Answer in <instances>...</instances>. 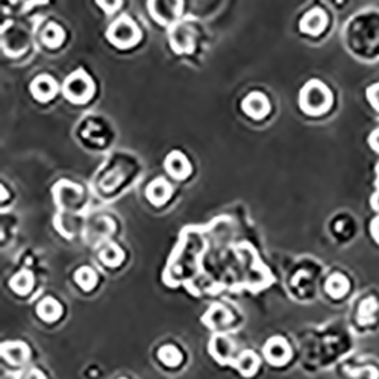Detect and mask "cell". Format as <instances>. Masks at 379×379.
Here are the masks:
<instances>
[{
    "mask_svg": "<svg viewBox=\"0 0 379 379\" xmlns=\"http://www.w3.org/2000/svg\"><path fill=\"white\" fill-rule=\"evenodd\" d=\"M347 41L360 57L379 55V14L366 12L355 17L347 28Z\"/></svg>",
    "mask_w": 379,
    "mask_h": 379,
    "instance_id": "1",
    "label": "cell"
},
{
    "mask_svg": "<svg viewBox=\"0 0 379 379\" xmlns=\"http://www.w3.org/2000/svg\"><path fill=\"white\" fill-rule=\"evenodd\" d=\"M334 102V96H332L331 90L320 82L319 79H313L305 87L300 90L299 95V106L305 114L313 115V117H319L324 113H328Z\"/></svg>",
    "mask_w": 379,
    "mask_h": 379,
    "instance_id": "2",
    "label": "cell"
},
{
    "mask_svg": "<svg viewBox=\"0 0 379 379\" xmlns=\"http://www.w3.org/2000/svg\"><path fill=\"white\" fill-rule=\"evenodd\" d=\"M106 38L115 48L129 49L140 41L142 32L133 19L123 15L111 23V26L106 30Z\"/></svg>",
    "mask_w": 379,
    "mask_h": 379,
    "instance_id": "3",
    "label": "cell"
},
{
    "mask_svg": "<svg viewBox=\"0 0 379 379\" xmlns=\"http://www.w3.org/2000/svg\"><path fill=\"white\" fill-rule=\"evenodd\" d=\"M63 91L66 99L70 100L72 104L82 105L87 104L95 95V82L82 68H79L67 77Z\"/></svg>",
    "mask_w": 379,
    "mask_h": 379,
    "instance_id": "4",
    "label": "cell"
},
{
    "mask_svg": "<svg viewBox=\"0 0 379 379\" xmlns=\"http://www.w3.org/2000/svg\"><path fill=\"white\" fill-rule=\"evenodd\" d=\"M266 361L272 366H284L291 360V347L289 342L282 337H272L267 340L262 349Z\"/></svg>",
    "mask_w": 379,
    "mask_h": 379,
    "instance_id": "5",
    "label": "cell"
},
{
    "mask_svg": "<svg viewBox=\"0 0 379 379\" xmlns=\"http://www.w3.org/2000/svg\"><path fill=\"white\" fill-rule=\"evenodd\" d=\"M210 353L213 358L220 362V365H232L237 360L238 355H235V343L226 334H215L213 336L210 342Z\"/></svg>",
    "mask_w": 379,
    "mask_h": 379,
    "instance_id": "6",
    "label": "cell"
},
{
    "mask_svg": "<svg viewBox=\"0 0 379 379\" xmlns=\"http://www.w3.org/2000/svg\"><path fill=\"white\" fill-rule=\"evenodd\" d=\"M328 26V15L322 8H313L311 11H308L302 20L299 23V28L304 34L317 37L320 35Z\"/></svg>",
    "mask_w": 379,
    "mask_h": 379,
    "instance_id": "7",
    "label": "cell"
},
{
    "mask_svg": "<svg viewBox=\"0 0 379 379\" xmlns=\"http://www.w3.org/2000/svg\"><path fill=\"white\" fill-rule=\"evenodd\" d=\"M242 110L246 115H249V117L255 120H261L270 113V102L262 93L253 91L244 97L242 104Z\"/></svg>",
    "mask_w": 379,
    "mask_h": 379,
    "instance_id": "8",
    "label": "cell"
},
{
    "mask_svg": "<svg viewBox=\"0 0 379 379\" xmlns=\"http://www.w3.org/2000/svg\"><path fill=\"white\" fill-rule=\"evenodd\" d=\"M30 93L38 102H49L58 93V84L49 75H40L30 84Z\"/></svg>",
    "mask_w": 379,
    "mask_h": 379,
    "instance_id": "9",
    "label": "cell"
},
{
    "mask_svg": "<svg viewBox=\"0 0 379 379\" xmlns=\"http://www.w3.org/2000/svg\"><path fill=\"white\" fill-rule=\"evenodd\" d=\"M164 167L167 170V173L175 177V179H185V177H188L191 173L190 161L184 153L177 150H173L167 155Z\"/></svg>",
    "mask_w": 379,
    "mask_h": 379,
    "instance_id": "10",
    "label": "cell"
},
{
    "mask_svg": "<svg viewBox=\"0 0 379 379\" xmlns=\"http://www.w3.org/2000/svg\"><path fill=\"white\" fill-rule=\"evenodd\" d=\"M173 195V188L164 177H158L152 184H149L148 190H146V196H148L149 202L155 206H161L168 202V199Z\"/></svg>",
    "mask_w": 379,
    "mask_h": 379,
    "instance_id": "11",
    "label": "cell"
},
{
    "mask_svg": "<svg viewBox=\"0 0 379 379\" xmlns=\"http://www.w3.org/2000/svg\"><path fill=\"white\" fill-rule=\"evenodd\" d=\"M181 2H150L149 10L150 14L161 25H168L173 21L181 12Z\"/></svg>",
    "mask_w": 379,
    "mask_h": 379,
    "instance_id": "12",
    "label": "cell"
},
{
    "mask_svg": "<svg viewBox=\"0 0 379 379\" xmlns=\"http://www.w3.org/2000/svg\"><path fill=\"white\" fill-rule=\"evenodd\" d=\"M2 357L12 366H21L30 357V349L23 342H8L2 344Z\"/></svg>",
    "mask_w": 379,
    "mask_h": 379,
    "instance_id": "13",
    "label": "cell"
},
{
    "mask_svg": "<svg viewBox=\"0 0 379 379\" xmlns=\"http://www.w3.org/2000/svg\"><path fill=\"white\" fill-rule=\"evenodd\" d=\"M202 320L208 328L217 329L222 327H226V324L232 322V314L226 307H223L220 304H214L202 317Z\"/></svg>",
    "mask_w": 379,
    "mask_h": 379,
    "instance_id": "14",
    "label": "cell"
},
{
    "mask_svg": "<svg viewBox=\"0 0 379 379\" xmlns=\"http://www.w3.org/2000/svg\"><path fill=\"white\" fill-rule=\"evenodd\" d=\"M261 365V358L253 351H243L238 355L234 367L242 373L244 378H251L258 372Z\"/></svg>",
    "mask_w": 379,
    "mask_h": 379,
    "instance_id": "15",
    "label": "cell"
},
{
    "mask_svg": "<svg viewBox=\"0 0 379 379\" xmlns=\"http://www.w3.org/2000/svg\"><path fill=\"white\" fill-rule=\"evenodd\" d=\"M37 314L41 320L52 323L57 322L61 315H63V307L55 298H44L37 307Z\"/></svg>",
    "mask_w": 379,
    "mask_h": 379,
    "instance_id": "16",
    "label": "cell"
},
{
    "mask_svg": "<svg viewBox=\"0 0 379 379\" xmlns=\"http://www.w3.org/2000/svg\"><path fill=\"white\" fill-rule=\"evenodd\" d=\"M324 290H327L328 295L334 299L343 298L347 290H349V281L347 278L342 273H334L328 278L327 284H324Z\"/></svg>",
    "mask_w": 379,
    "mask_h": 379,
    "instance_id": "17",
    "label": "cell"
},
{
    "mask_svg": "<svg viewBox=\"0 0 379 379\" xmlns=\"http://www.w3.org/2000/svg\"><path fill=\"white\" fill-rule=\"evenodd\" d=\"M100 261L104 262L105 266L108 267H117L120 266L123 260H125V252H123L117 244H106L105 247H102V251L99 253Z\"/></svg>",
    "mask_w": 379,
    "mask_h": 379,
    "instance_id": "18",
    "label": "cell"
},
{
    "mask_svg": "<svg viewBox=\"0 0 379 379\" xmlns=\"http://www.w3.org/2000/svg\"><path fill=\"white\" fill-rule=\"evenodd\" d=\"M10 287L17 295H28L34 287V276L28 270H21L17 275H14L10 281Z\"/></svg>",
    "mask_w": 379,
    "mask_h": 379,
    "instance_id": "19",
    "label": "cell"
},
{
    "mask_svg": "<svg viewBox=\"0 0 379 379\" xmlns=\"http://www.w3.org/2000/svg\"><path fill=\"white\" fill-rule=\"evenodd\" d=\"M43 43L50 49H57L66 40V32L64 29L61 28L57 23H50V25L46 26L43 32Z\"/></svg>",
    "mask_w": 379,
    "mask_h": 379,
    "instance_id": "20",
    "label": "cell"
},
{
    "mask_svg": "<svg viewBox=\"0 0 379 379\" xmlns=\"http://www.w3.org/2000/svg\"><path fill=\"white\" fill-rule=\"evenodd\" d=\"M172 46L175 52H191L193 48V38H191V32L190 29L187 28H176L172 32Z\"/></svg>",
    "mask_w": 379,
    "mask_h": 379,
    "instance_id": "21",
    "label": "cell"
},
{
    "mask_svg": "<svg viewBox=\"0 0 379 379\" xmlns=\"http://www.w3.org/2000/svg\"><path fill=\"white\" fill-rule=\"evenodd\" d=\"M75 281L79 287L85 291H91L96 287L97 284V273L88 266H84L76 270L75 273Z\"/></svg>",
    "mask_w": 379,
    "mask_h": 379,
    "instance_id": "22",
    "label": "cell"
},
{
    "mask_svg": "<svg viewBox=\"0 0 379 379\" xmlns=\"http://www.w3.org/2000/svg\"><path fill=\"white\" fill-rule=\"evenodd\" d=\"M158 358L161 360V362H164L166 366L176 367V366L181 365L182 353L179 352V349H177L176 346L166 344V346H162L161 349L158 351Z\"/></svg>",
    "mask_w": 379,
    "mask_h": 379,
    "instance_id": "23",
    "label": "cell"
},
{
    "mask_svg": "<svg viewBox=\"0 0 379 379\" xmlns=\"http://www.w3.org/2000/svg\"><path fill=\"white\" fill-rule=\"evenodd\" d=\"M367 100L376 111H379V82L367 88Z\"/></svg>",
    "mask_w": 379,
    "mask_h": 379,
    "instance_id": "24",
    "label": "cell"
},
{
    "mask_svg": "<svg viewBox=\"0 0 379 379\" xmlns=\"http://www.w3.org/2000/svg\"><path fill=\"white\" fill-rule=\"evenodd\" d=\"M369 146L372 148L376 153H379V128L375 129L372 134L369 135Z\"/></svg>",
    "mask_w": 379,
    "mask_h": 379,
    "instance_id": "25",
    "label": "cell"
},
{
    "mask_svg": "<svg viewBox=\"0 0 379 379\" xmlns=\"http://www.w3.org/2000/svg\"><path fill=\"white\" fill-rule=\"evenodd\" d=\"M370 234H372L373 240L379 244V215L376 219H373L372 225H370Z\"/></svg>",
    "mask_w": 379,
    "mask_h": 379,
    "instance_id": "26",
    "label": "cell"
},
{
    "mask_svg": "<svg viewBox=\"0 0 379 379\" xmlns=\"http://www.w3.org/2000/svg\"><path fill=\"white\" fill-rule=\"evenodd\" d=\"M370 202H372V208H373V210L379 213V190L375 193V195H373V197H372V200H370Z\"/></svg>",
    "mask_w": 379,
    "mask_h": 379,
    "instance_id": "27",
    "label": "cell"
},
{
    "mask_svg": "<svg viewBox=\"0 0 379 379\" xmlns=\"http://www.w3.org/2000/svg\"><path fill=\"white\" fill-rule=\"evenodd\" d=\"M29 379H46V378H44V375L41 372H38L37 369H32V370H30Z\"/></svg>",
    "mask_w": 379,
    "mask_h": 379,
    "instance_id": "28",
    "label": "cell"
},
{
    "mask_svg": "<svg viewBox=\"0 0 379 379\" xmlns=\"http://www.w3.org/2000/svg\"><path fill=\"white\" fill-rule=\"evenodd\" d=\"M376 173H378V185H379V162H378V167H376Z\"/></svg>",
    "mask_w": 379,
    "mask_h": 379,
    "instance_id": "29",
    "label": "cell"
}]
</instances>
